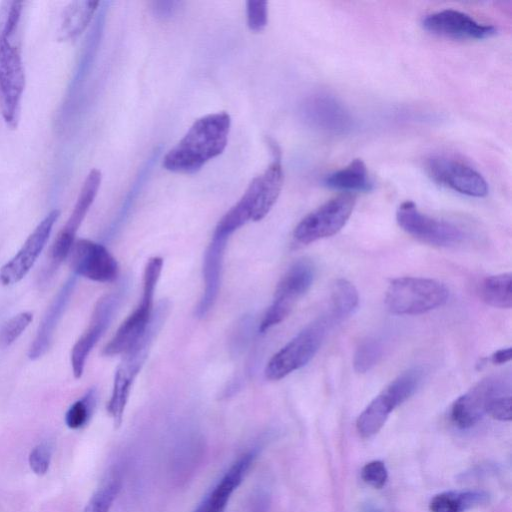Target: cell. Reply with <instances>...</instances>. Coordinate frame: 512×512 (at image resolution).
<instances>
[{"mask_svg":"<svg viewBox=\"0 0 512 512\" xmlns=\"http://www.w3.org/2000/svg\"><path fill=\"white\" fill-rule=\"evenodd\" d=\"M25 2L0 3V114L10 129L18 126L25 89L21 21Z\"/></svg>","mask_w":512,"mask_h":512,"instance_id":"1","label":"cell"},{"mask_svg":"<svg viewBox=\"0 0 512 512\" xmlns=\"http://www.w3.org/2000/svg\"><path fill=\"white\" fill-rule=\"evenodd\" d=\"M230 115L207 114L195 120L183 138L163 158V167L175 173H194L221 155L228 143Z\"/></svg>","mask_w":512,"mask_h":512,"instance_id":"2","label":"cell"},{"mask_svg":"<svg viewBox=\"0 0 512 512\" xmlns=\"http://www.w3.org/2000/svg\"><path fill=\"white\" fill-rule=\"evenodd\" d=\"M168 308L169 306L166 301L160 302L157 310L153 312L147 330L123 354L122 361L116 369L112 394L107 405V411L112 417L115 427L120 426L122 422L133 382L144 365L154 338L167 317Z\"/></svg>","mask_w":512,"mask_h":512,"instance_id":"3","label":"cell"},{"mask_svg":"<svg viewBox=\"0 0 512 512\" xmlns=\"http://www.w3.org/2000/svg\"><path fill=\"white\" fill-rule=\"evenodd\" d=\"M449 290L440 281L422 277H400L386 290L385 305L396 315H419L444 305Z\"/></svg>","mask_w":512,"mask_h":512,"instance_id":"4","label":"cell"},{"mask_svg":"<svg viewBox=\"0 0 512 512\" xmlns=\"http://www.w3.org/2000/svg\"><path fill=\"white\" fill-rule=\"evenodd\" d=\"M162 267L163 259L160 257H152L147 261L143 273L141 300L103 348L104 356L124 354L147 330L154 312V293Z\"/></svg>","mask_w":512,"mask_h":512,"instance_id":"5","label":"cell"},{"mask_svg":"<svg viewBox=\"0 0 512 512\" xmlns=\"http://www.w3.org/2000/svg\"><path fill=\"white\" fill-rule=\"evenodd\" d=\"M422 378L423 371L420 368H411L392 380L357 418L359 435L369 438L379 432L390 413L416 392Z\"/></svg>","mask_w":512,"mask_h":512,"instance_id":"6","label":"cell"},{"mask_svg":"<svg viewBox=\"0 0 512 512\" xmlns=\"http://www.w3.org/2000/svg\"><path fill=\"white\" fill-rule=\"evenodd\" d=\"M332 321L323 316L299 332L275 353L265 367L268 380H280L305 366L317 353Z\"/></svg>","mask_w":512,"mask_h":512,"instance_id":"7","label":"cell"},{"mask_svg":"<svg viewBox=\"0 0 512 512\" xmlns=\"http://www.w3.org/2000/svg\"><path fill=\"white\" fill-rule=\"evenodd\" d=\"M315 277V267L308 259H299L284 273L275 289L273 301L260 323L265 332L288 317L296 302L309 290Z\"/></svg>","mask_w":512,"mask_h":512,"instance_id":"8","label":"cell"},{"mask_svg":"<svg viewBox=\"0 0 512 512\" xmlns=\"http://www.w3.org/2000/svg\"><path fill=\"white\" fill-rule=\"evenodd\" d=\"M356 198L351 193L340 194L306 215L295 227L294 239L309 244L339 232L354 209Z\"/></svg>","mask_w":512,"mask_h":512,"instance_id":"9","label":"cell"},{"mask_svg":"<svg viewBox=\"0 0 512 512\" xmlns=\"http://www.w3.org/2000/svg\"><path fill=\"white\" fill-rule=\"evenodd\" d=\"M396 221L407 234L433 246H456L465 237L458 226L422 213L415 203L409 200L399 205L396 211Z\"/></svg>","mask_w":512,"mask_h":512,"instance_id":"10","label":"cell"},{"mask_svg":"<svg viewBox=\"0 0 512 512\" xmlns=\"http://www.w3.org/2000/svg\"><path fill=\"white\" fill-rule=\"evenodd\" d=\"M300 113L311 128L329 135H345L354 127L348 108L333 94L317 91L302 102Z\"/></svg>","mask_w":512,"mask_h":512,"instance_id":"11","label":"cell"},{"mask_svg":"<svg viewBox=\"0 0 512 512\" xmlns=\"http://www.w3.org/2000/svg\"><path fill=\"white\" fill-rule=\"evenodd\" d=\"M425 171L437 184L470 197H484L489 187L472 166L446 155H433L425 161Z\"/></svg>","mask_w":512,"mask_h":512,"instance_id":"12","label":"cell"},{"mask_svg":"<svg viewBox=\"0 0 512 512\" xmlns=\"http://www.w3.org/2000/svg\"><path fill=\"white\" fill-rule=\"evenodd\" d=\"M74 275L99 282H114L119 275L117 260L100 243L89 239H76L67 256Z\"/></svg>","mask_w":512,"mask_h":512,"instance_id":"13","label":"cell"},{"mask_svg":"<svg viewBox=\"0 0 512 512\" xmlns=\"http://www.w3.org/2000/svg\"><path fill=\"white\" fill-rule=\"evenodd\" d=\"M504 393H510L506 379L493 376L481 380L454 401L450 410L451 421L461 429L474 426L487 414L490 401Z\"/></svg>","mask_w":512,"mask_h":512,"instance_id":"14","label":"cell"},{"mask_svg":"<svg viewBox=\"0 0 512 512\" xmlns=\"http://www.w3.org/2000/svg\"><path fill=\"white\" fill-rule=\"evenodd\" d=\"M101 180L102 174L96 168L90 170L86 176L73 210L52 244L50 259L53 268L58 267L63 260L67 259L69 251L76 240V233L95 200Z\"/></svg>","mask_w":512,"mask_h":512,"instance_id":"15","label":"cell"},{"mask_svg":"<svg viewBox=\"0 0 512 512\" xmlns=\"http://www.w3.org/2000/svg\"><path fill=\"white\" fill-rule=\"evenodd\" d=\"M120 301V294L112 292L103 295L96 302L87 328L71 350V367L76 379L81 378L90 352L109 327Z\"/></svg>","mask_w":512,"mask_h":512,"instance_id":"16","label":"cell"},{"mask_svg":"<svg viewBox=\"0 0 512 512\" xmlns=\"http://www.w3.org/2000/svg\"><path fill=\"white\" fill-rule=\"evenodd\" d=\"M59 216V209L51 210L28 236L18 252L0 268L2 285L16 284L28 274L46 246Z\"/></svg>","mask_w":512,"mask_h":512,"instance_id":"17","label":"cell"},{"mask_svg":"<svg viewBox=\"0 0 512 512\" xmlns=\"http://www.w3.org/2000/svg\"><path fill=\"white\" fill-rule=\"evenodd\" d=\"M422 26L430 33L452 39L480 40L489 38L497 32L494 26L482 24L470 15L454 9L427 15L422 20Z\"/></svg>","mask_w":512,"mask_h":512,"instance_id":"18","label":"cell"},{"mask_svg":"<svg viewBox=\"0 0 512 512\" xmlns=\"http://www.w3.org/2000/svg\"><path fill=\"white\" fill-rule=\"evenodd\" d=\"M256 456L257 450L253 449L235 460L193 512H224Z\"/></svg>","mask_w":512,"mask_h":512,"instance_id":"19","label":"cell"},{"mask_svg":"<svg viewBox=\"0 0 512 512\" xmlns=\"http://www.w3.org/2000/svg\"><path fill=\"white\" fill-rule=\"evenodd\" d=\"M229 236L213 233L203 258L204 289L196 309L198 317H204L214 306L221 285L224 251Z\"/></svg>","mask_w":512,"mask_h":512,"instance_id":"20","label":"cell"},{"mask_svg":"<svg viewBox=\"0 0 512 512\" xmlns=\"http://www.w3.org/2000/svg\"><path fill=\"white\" fill-rule=\"evenodd\" d=\"M75 284V275L70 276L49 305L29 348L28 356L31 360L39 359L50 348L55 329L73 294Z\"/></svg>","mask_w":512,"mask_h":512,"instance_id":"21","label":"cell"},{"mask_svg":"<svg viewBox=\"0 0 512 512\" xmlns=\"http://www.w3.org/2000/svg\"><path fill=\"white\" fill-rule=\"evenodd\" d=\"M98 1H73L62 11L58 29L59 41H71L80 36L93 18Z\"/></svg>","mask_w":512,"mask_h":512,"instance_id":"22","label":"cell"},{"mask_svg":"<svg viewBox=\"0 0 512 512\" xmlns=\"http://www.w3.org/2000/svg\"><path fill=\"white\" fill-rule=\"evenodd\" d=\"M323 184L331 189L350 192H369L373 183L369 178L365 163L357 158L347 166L327 175Z\"/></svg>","mask_w":512,"mask_h":512,"instance_id":"23","label":"cell"},{"mask_svg":"<svg viewBox=\"0 0 512 512\" xmlns=\"http://www.w3.org/2000/svg\"><path fill=\"white\" fill-rule=\"evenodd\" d=\"M488 501V494L479 490L446 491L430 501V512H464Z\"/></svg>","mask_w":512,"mask_h":512,"instance_id":"24","label":"cell"},{"mask_svg":"<svg viewBox=\"0 0 512 512\" xmlns=\"http://www.w3.org/2000/svg\"><path fill=\"white\" fill-rule=\"evenodd\" d=\"M480 299L486 304L509 309L512 306V280L510 273L490 275L480 281L477 288Z\"/></svg>","mask_w":512,"mask_h":512,"instance_id":"25","label":"cell"},{"mask_svg":"<svg viewBox=\"0 0 512 512\" xmlns=\"http://www.w3.org/2000/svg\"><path fill=\"white\" fill-rule=\"evenodd\" d=\"M330 320L341 321L348 317L358 306L359 295L355 286L346 279L334 282L330 294Z\"/></svg>","mask_w":512,"mask_h":512,"instance_id":"26","label":"cell"},{"mask_svg":"<svg viewBox=\"0 0 512 512\" xmlns=\"http://www.w3.org/2000/svg\"><path fill=\"white\" fill-rule=\"evenodd\" d=\"M122 485L118 470H113L91 496L83 512H109Z\"/></svg>","mask_w":512,"mask_h":512,"instance_id":"27","label":"cell"},{"mask_svg":"<svg viewBox=\"0 0 512 512\" xmlns=\"http://www.w3.org/2000/svg\"><path fill=\"white\" fill-rule=\"evenodd\" d=\"M383 343L376 338L363 340L354 353L353 366L356 372L366 373L371 370L383 356Z\"/></svg>","mask_w":512,"mask_h":512,"instance_id":"28","label":"cell"},{"mask_svg":"<svg viewBox=\"0 0 512 512\" xmlns=\"http://www.w3.org/2000/svg\"><path fill=\"white\" fill-rule=\"evenodd\" d=\"M96 403V391L90 389L87 393L75 401L66 411L65 423L73 430L84 427L89 421Z\"/></svg>","mask_w":512,"mask_h":512,"instance_id":"29","label":"cell"},{"mask_svg":"<svg viewBox=\"0 0 512 512\" xmlns=\"http://www.w3.org/2000/svg\"><path fill=\"white\" fill-rule=\"evenodd\" d=\"M33 320V313L24 311L10 318L0 330V346L6 348L14 343Z\"/></svg>","mask_w":512,"mask_h":512,"instance_id":"30","label":"cell"},{"mask_svg":"<svg viewBox=\"0 0 512 512\" xmlns=\"http://www.w3.org/2000/svg\"><path fill=\"white\" fill-rule=\"evenodd\" d=\"M267 1L249 0L246 2L247 25L251 31H262L268 22Z\"/></svg>","mask_w":512,"mask_h":512,"instance_id":"31","label":"cell"},{"mask_svg":"<svg viewBox=\"0 0 512 512\" xmlns=\"http://www.w3.org/2000/svg\"><path fill=\"white\" fill-rule=\"evenodd\" d=\"M51 458V445L48 442L39 443L29 453V466L35 474L44 475L50 467Z\"/></svg>","mask_w":512,"mask_h":512,"instance_id":"32","label":"cell"},{"mask_svg":"<svg viewBox=\"0 0 512 512\" xmlns=\"http://www.w3.org/2000/svg\"><path fill=\"white\" fill-rule=\"evenodd\" d=\"M361 478L369 486L381 489L388 479V471L380 460H374L364 465L361 470Z\"/></svg>","mask_w":512,"mask_h":512,"instance_id":"33","label":"cell"},{"mask_svg":"<svg viewBox=\"0 0 512 512\" xmlns=\"http://www.w3.org/2000/svg\"><path fill=\"white\" fill-rule=\"evenodd\" d=\"M487 414L499 421L511 420V396L510 393L500 394L494 397L487 407Z\"/></svg>","mask_w":512,"mask_h":512,"instance_id":"34","label":"cell"},{"mask_svg":"<svg viewBox=\"0 0 512 512\" xmlns=\"http://www.w3.org/2000/svg\"><path fill=\"white\" fill-rule=\"evenodd\" d=\"M269 503V496L260 492L253 498L246 512H267Z\"/></svg>","mask_w":512,"mask_h":512,"instance_id":"35","label":"cell"},{"mask_svg":"<svg viewBox=\"0 0 512 512\" xmlns=\"http://www.w3.org/2000/svg\"><path fill=\"white\" fill-rule=\"evenodd\" d=\"M512 350L510 347L502 348L495 351L490 356V362L495 365H501L511 360Z\"/></svg>","mask_w":512,"mask_h":512,"instance_id":"36","label":"cell"},{"mask_svg":"<svg viewBox=\"0 0 512 512\" xmlns=\"http://www.w3.org/2000/svg\"><path fill=\"white\" fill-rule=\"evenodd\" d=\"M367 512H381V511L378 509H375V508H371Z\"/></svg>","mask_w":512,"mask_h":512,"instance_id":"37","label":"cell"}]
</instances>
